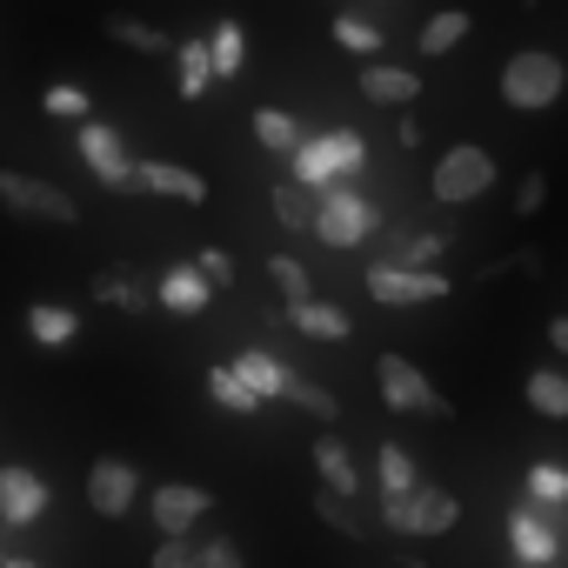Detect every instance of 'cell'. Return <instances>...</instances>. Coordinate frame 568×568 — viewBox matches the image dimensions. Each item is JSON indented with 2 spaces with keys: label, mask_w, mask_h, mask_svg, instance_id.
I'll return each instance as SVG.
<instances>
[{
  "label": "cell",
  "mask_w": 568,
  "mask_h": 568,
  "mask_svg": "<svg viewBox=\"0 0 568 568\" xmlns=\"http://www.w3.org/2000/svg\"><path fill=\"white\" fill-rule=\"evenodd\" d=\"M288 161H295V187L328 194V187H348V174H362L368 141H362L355 128H328V134H308Z\"/></svg>",
  "instance_id": "obj_1"
},
{
  "label": "cell",
  "mask_w": 568,
  "mask_h": 568,
  "mask_svg": "<svg viewBox=\"0 0 568 568\" xmlns=\"http://www.w3.org/2000/svg\"><path fill=\"white\" fill-rule=\"evenodd\" d=\"M561 88H568V68H561V54H548V48H521V54H508V68H501V101H508L515 114L555 108Z\"/></svg>",
  "instance_id": "obj_2"
},
{
  "label": "cell",
  "mask_w": 568,
  "mask_h": 568,
  "mask_svg": "<svg viewBox=\"0 0 568 568\" xmlns=\"http://www.w3.org/2000/svg\"><path fill=\"white\" fill-rule=\"evenodd\" d=\"M508 541H515V568H555L568 555V508L515 501L508 508Z\"/></svg>",
  "instance_id": "obj_3"
},
{
  "label": "cell",
  "mask_w": 568,
  "mask_h": 568,
  "mask_svg": "<svg viewBox=\"0 0 568 568\" xmlns=\"http://www.w3.org/2000/svg\"><path fill=\"white\" fill-rule=\"evenodd\" d=\"M495 154L481 148V141H462V148H448L442 161H435V174H428V194L442 201V207H468V201H481L488 187H495Z\"/></svg>",
  "instance_id": "obj_4"
},
{
  "label": "cell",
  "mask_w": 568,
  "mask_h": 568,
  "mask_svg": "<svg viewBox=\"0 0 568 568\" xmlns=\"http://www.w3.org/2000/svg\"><path fill=\"white\" fill-rule=\"evenodd\" d=\"M375 388L395 415H435V422H455V402L408 362V355H375Z\"/></svg>",
  "instance_id": "obj_5"
},
{
  "label": "cell",
  "mask_w": 568,
  "mask_h": 568,
  "mask_svg": "<svg viewBox=\"0 0 568 568\" xmlns=\"http://www.w3.org/2000/svg\"><path fill=\"white\" fill-rule=\"evenodd\" d=\"M0 207L21 214V221H41V227H74L81 221L68 187H54L41 174H21V168H0Z\"/></svg>",
  "instance_id": "obj_6"
},
{
  "label": "cell",
  "mask_w": 568,
  "mask_h": 568,
  "mask_svg": "<svg viewBox=\"0 0 568 568\" xmlns=\"http://www.w3.org/2000/svg\"><path fill=\"white\" fill-rule=\"evenodd\" d=\"M375 227H382V214H375V201H368L362 187H328V194H315V227H308V234H322L328 247H362Z\"/></svg>",
  "instance_id": "obj_7"
},
{
  "label": "cell",
  "mask_w": 568,
  "mask_h": 568,
  "mask_svg": "<svg viewBox=\"0 0 568 568\" xmlns=\"http://www.w3.org/2000/svg\"><path fill=\"white\" fill-rule=\"evenodd\" d=\"M382 521H388L395 535H448V528L462 521V501H455L448 488L422 481L415 495H402V501H382Z\"/></svg>",
  "instance_id": "obj_8"
},
{
  "label": "cell",
  "mask_w": 568,
  "mask_h": 568,
  "mask_svg": "<svg viewBox=\"0 0 568 568\" xmlns=\"http://www.w3.org/2000/svg\"><path fill=\"white\" fill-rule=\"evenodd\" d=\"M74 154L88 161V174H94L101 187H114V194H128V187H134V154H128L121 128H108V121H81Z\"/></svg>",
  "instance_id": "obj_9"
},
{
  "label": "cell",
  "mask_w": 568,
  "mask_h": 568,
  "mask_svg": "<svg viewBox=\"0 0 568 568\" xmlns=\"http://www.w3.org/2000/svg\"><path fill=\"white\" fill-rule=\"evenodd\" d=\"M455 288L442 267H368V295L382 308H428Z\"/></svg>",
  "instance_id": "obj_10"
},
{
  "label": "cell",
  "mask_w": 568,
  "mask_h": 568,
  "mask_svg": "<svg viewBox=\"0 0 568 568\" xmlns=\"http://www.w3.org/2000/svg\"><path fill=\"white\" fill-rule=\"evenodd\" d=\"M81 495H88V508H94V515L121 521V515H134V501H141V468H134V462H121V455H101V462L88 468Z\"/></svg>",
  "instance_id": "obj_11"
},
{
  "label": "cell",
  "mask_w": 568,
  "mask_h": 568,
  "mask_svg": "<svg viewBox=\"0 0 568 568\" xmlns=\"http://www.w3.org/2000/svg\"><path fill=\"white\" fill-rule=\"evenodd\" d=\"M148 515H154L161 535H194V528L214 515V495H207L201 481H161V488L148 495Z\"/></svg>",
  "instance_id": "obj_12"
},
{
  "label": "cell",
  "mask_w": 568,
  "mask_h": 568,
  "mask_svg": "<svg viewBox=\"0 0 568 568\" xmlns=\"http://www.w3.org/2000/svg\"><path fill=\"white\" fill-rule=\"evenodd\" d=\"M48 481L34 475V468H21V462H8L0 468V528H34L41 515H48Z\"/></svg>",
  "instance_id": "obj_13"
},
{
  "label": "cell",
  "mask_w": 568,
  "mask_h": 568,
  "mask_svg": "<svg viewBox=\"0 0 568 568\" xmlns=\"http://www.w3.org/2000/svg\"><path fill=\"white\" fill-rule=\"evenodd\" d=\"M134 187L141 194H161V201H187V207L207 201V181L194 168H181V161H134Z\"/></svg>",
  "instance_id": "obj_14"
},
{
  "label": "cell",
  "mask_w": 568,
  "mask_h": 568,
  "mask_svg": "<svg viewBox=\"0 0 568 568\" xmlns=\"http://www.w3.org/2000/svg\"><path fill=\"white\" fill-rule=\"evenodd\" d=\"M362 101H375V108H415L422 101V74L395 68V61H368L362 68Z\"/></svg>",
  "instance_id": "obj_15"
},
{
  "label": "cell",
  "mask_w": 568,
  "mask_h": 568,
  "mask_svg": "<svg viewBox=\"0 0 568 568\" xmlns=\"http://www.w3.org/2000/svg\"><path fill=\"white\" fill-rule=\"evenodd\" d=\"M315 475H322V495H342V501L362 495V468L342 435H315Z\"/></svg>",
  "instance_id": "obj_16"
},
{
  "label": "cell",
  "mask_w": 568,
  "mask_h": 568,
  "mask_svg": "<svg viewBox=\"0 0 568 568\" xmlns=\"http://www.w3.org/2000/svg\"><path fill=\"white\" fill-rule=\"evenodd\" d=\"M234 375H241V388L254 395V402H281V388H288V368H281L267 348H241L234 362H227Z\"/></svg>",
  "instance_id": "obj_17"
},
{
  "label": "cell",
  "mask_w": 568,
  "mask_h": 568,
  "mask_svg": "<svg viewBox=\"0 0 568 568\" xmlns=\"http://www.w3.org/2000/svg\"><path fill=\"white\" fill-rule=\"evenodd\" d=\"M375 488H382V501H402V495L422 488V468H415V455L402 442H382L375 448Z\"/></svg>",
  "instance_id": "obj_18"
},
{
  "label": "cell",
  "mask_w": 568,
  "mask_h": 568,
  "mask_svg": "<svg viewBox=\"0 0 568 568\" xmlns=\"http://www.w3.org/2000/svg\"><path fill=\"white\" fill-rule=\"evenodd\" d=\"M288 328L308 335V342H348V335H355L348 308H335V302H302V308H288Z\"/></svg>",
  "instance_id": "obj_19"
},
{
  "label": "cell",
  "mask_w": 568,
  "mask_h": 568,
  "mask_svg": "<svg viewBox=\"0 0 568 568\" xmlns=\"http://www.w3.org/2000/svg\"><path fill=\"white\" fill-rule=\"evenodd\" d=\"M28 335H34L41 348H68V342H81V308L34 302V308H28Z\"/></svg>",
  "instance_id": "obj_20"
},
{
  "label": "cell",
  "mask_w": 568,
  "mask_h": 568,
  "mask_svg": "<svg viewBox=\"0 0 568 568\" xmlns=\"http://www.w3.org/2000/svg\"><path fill=\"white\" fill-rule=\"evenodd\" d=\"M207 302H214V295H207V281H201L187 261L161 274V308H168V315H201Z\"/></svg>",
  "instance_id": "obj_21"
},
{
  "label": "cell",
  "mask_w": 568,
  "mask_h": 568,
  "mask_svg": "<svg viewBox=\"0 0 568 568\" xmlns=\"http://www.w3.org/2000/svg\"><path fill=\"white\" fill-rule=\"evenodd\" d=\"M442 261V234H388L375 267H435Z\"/></svg>",
  "instance_id": "obj_22"
},
{
  "label": "cell",
  "mask_w": 568,
  "mask_h": 568,
  "mask_svg": "<svg viewBox=\"0 0 568 568\" xmlns=\"http://www.w3.org/2000/svg\"><path fill=\"white\" fill-rule=\"evenodd\" d=\"M254 141H261L267 154H295L308 134H302V121H295L288 108H254Z\"/></svg>",
  "instance_id": "obj_23"
},
{
  "label": "cell",
  "mask_w": 568,
  "mask_h": 568,
  "mask_svg": "<svg viewBox=\"0 0 568 568\" xmlns=\"http://www.w3.org/2000/svg\"><path fill=\"white\" fill-rule=\"evenodd\" d=\"M207 68H214V81H234V74L247 68V34H241V21H221V28L207 34Z\"/></svg>",
  "instance_id": "obj_24"
},
{
  "label": "cell",
  "mask_w": 568,
  "mask_h": 568,
  "mask_svg": "<svg viewBox=\"0 0 568 568\" xmlns=\"http://www.w3.org/2000/svg\"><path fill=\"white\" fill-rule=\"evenodd\" d=\"M521 395H528V408H535V415L568 422V375H561V368H535V375L521 382Z\"/></svg>",
  "instance_id": "obj_25"
},
{
  "label": "cell",
  "mask_w": 568,
  "mask_h": 568,
  "mask_svg": "<svg viewBox=\"0 0 568 568\" xmlns=\"http://www.w3.org/2000/svg\"><path fill=\"white\" fill-rule=\"evenodd\" d=\"M281 402H295V408H302V415H315V422H342V402H335L322 382L295 375V368H288V388H281Z\"/></svg>",
  "instance_id": "obj_26"
},
{
  "label": "cell",
  "mask_w": 568,
  "mask_h": 568,
  "mask_svg": "<svg viewBox=\"0 0 568 568\" xmlns=\"http://www.w3.org/2000/svg\"><path fill=\"white\" fill-rule=\"evenodd\" d=\"M468 28H475V21H468L462 8H448V14H428V21H422V54H455V48L468 41Z\"/></svg>",
  "instance_id": "obj_27"
},
{
  "label": "cell",
  "mask_w": 568,
  "mask_h": 568,
  "mask_svg": "<svg viewBox=\"0 0 568 568\" xmlns=\"http://www.w3.org/2000/svg\"><path fill=\"white\" fill-rule=\"evenodd\" d=\"M174 81H181V101L207 94V81H214V68H207V41H181V48H174Z\"/></svg>",
  "instance_id": "obj_28"
},
{
  "label": "cell",
  "mask_w": 568,
  "mask_h": 568,
  "mask_svg": "<svg viewBox=\"0 0 568 568\" xmlns=\"http://www.w3.org/2000/svg\"><path fill=\"white\" fill-rule=\"evenodd\" d=\"M335 41L348 48V54H382L388 48V34H382V21H368V14H335Z\"/></svg>",
  "instance_id": "obj_29"
},
{
  "label": "cell",
  "mask_w": 568,
  "mask_h": 568,
  "mask_svg": "<svg viewBox=\"0 0 568 568\" xmlns=\"http://www.w3.org/2000/svg\"><path fill=\"white\" fill-rule=\"evenodd\" d=\"M267 274H274V288H281V302H288V308L315 302V281H308V267H302L295 254H274V261H267Z\"/></svg>",
  "instance_id": "obj_30"
},
{
  "label": "cell",
  "mask_w": 568,
  "mask_h": 568,
  "mask_svg": "<svg viewBox=\"0 0 568 568\" xmlns=\"http://www.w3.org/2000/svg\"><path fill=\"white\" fill-rule=\"evenodd\" d=\"M528 501H535V508H568V468L528 462Z\"/></svg>",
  "instance_id": "obj_31"
},
{
  "label": "cell",
  "mask_w": 568,
  "mask_h": 568,
  "mask_svg": "<svg viewBox=\"0 0 568 568\" xmlns=\"http://www.w3.org/2000/svg\"><path fill=\"white\" fill-rule=\"evenodd\" d=\"M108 34H114L121 48H134V54H174V41H168L161 28H148V21H128V14H114V21H108Z\"/></svg>",
  "instance_id": "obj_32"
},
{
  "label": "cell",
  "mask_w": 568,
  "mask_h": 568,
  "mask_svg": "<svg viewBox=\"0 0 568 568\" xmlns=\"http://www.w3.org/2000/svg\"><path fill=\"white\" fill-rule=\"evenodd\" d=\"M207 402H214V408H227V415H254V408H261V402L241 388V375H234V368H207Z\"/></svg>",
  "instance_id": "obj_33"
},
{
  "label": "cell",
  "mask_w": 568,
  "mask_h": 568,
  "mask_svg": "<svg viewBox=\"0 0 568 568\" xmlns=\"http://www.w3.org/2000/svg\"><path fill=\"white\" fill-rule=\"evenodd\" d=\"M315 515H322L335 535H348V541H368V521H362V508H355V501H342V495H322V488H315Z\"/></svg>",
  "instance_id": "obj_34"
},
{
  "label": "cell",
  "mask_w": 568,
  "mask_h": 568,
  "mask_svg": "<svg viewBox=\"0 0 568 568\" xmlns=\"http://www.w3.org/2000/svg\"><path fill=\"white\" fill-rule=\"evenodd\" d=\"M274 221H281V227H315V194L295 187V181H281V187H274Z\"/></svg>",
  "instance_id": "obj_35"
},
{
  "label": "cell",
  "mask_w": 568,
  "mask_h": 568,
  "mask_svg": "<svg viewBox=\"0 0 568 568\" xmlns=\"http://www.w3.org/2000/svg\"><path fill=\"white\" fill-rule=\"evenodd\" d=\"M41 108H48V114H54V121H74V128H81V121H88V108H94V101H88V88H74V81H54V88H48V94H41Z\"/></svg>",
  "instance_id": "obj_36"
},
{
  "label": "cell",
  "mask_w": 568,
  "mask_h": 568,
  "mask_svg": "<svg viewBox=\"0 0 568 568\" xmlns=\"http://www.w3.org/2000/svg\"><path fill=\"white\" fill-rule=\"evenodd\" d=\"M148 568H201V535H161Z\"/></svg>",
  "instance_id": "obj_37"
},
{
  "label": "cell",
  "mask_w": 568,
  "mask_h": 568,
  "mask_svg": "<svg viewBox=\"0 0 568 568\" xmlns=\"http://www.w3.org/2000/svg\"><path fill=\"white\" fill-rule=\"evenodd\" d=\"M201 281H207V295H221V288H234V261H227V247H201L194 261H187Z\"/></svg>",
  "instance_id": "obj_38"
},
{
  "label": "cell",
  "mask_w": 568,
  "mask_h": 568,
  "mask_svg": "<svg viewBox=\"0 0 568 568\" xmlns=\"http://www.w3.org/2000/svg\"><path fill=\"white\" fill-rule=\"evenodd\" d=\"M94 302H108V308H128V315H134V308H141L148 295L134 288L128 274H101V281H94Z\"/></svg>",
  "instance_id": "obj_39"
},
{
  "label": "cell",
  "mask_w": 568,
  "mask_h": 568,
  "mask_svg": "<svg viewBox=\"0 0 568 568\" xmlns=\"http://www.w3.org/2000/svg\"><path fill=\"white\" fill-rule=\"evenodd\" d=\"M201 568H241V548L227 535H201Z\"/></svg>",
  "instance_id": "obj_40"
},
{
  "label": "cell",
  "mask_w": 568,
  "mask_h": 568,
  "mask_svg": "<svg viewBox=\"0 0 568 568\" xmlns=\"http://www.w3.org/2000/svg\"><path fill=\"white\" fill-rule=\"evenodd\" d=\"M541 201H548V181H541V174H521V181H515V214H535Z\"/></svg>",
  "instance_id": "obj_41"
},
{
  "label": "cell",
  "mask_w": 568,
  "mask_h": 568,
  "mask_svg": "<svg viewBox=\"0 0 568 568\" xmlns=\"http://www.w3.org/2000/svg\"><path fill=\"white\" fill-rule=\"evenodd\" d=\"M548 348H555V355H568V315H555V322H548Z\"/></svg>",
  "instance_id": "obj_42"
},
{
  "label": "cell",
  "mask_w": 568,
  "mask_h": 568,
  "mask_svg": "<svg viewBox=\"0 0 568 568\" xmlns=\"http://www.w3.org/2000/svg\"><path fill=\"white\" fill-rule=\"evenodd\" d=\"M395 134H402V148H422V121H415V114H402V128H395Z\"/></svg>",
  "instance_id": "obj_43"
},
{
  "label": "cell",
  "mask_w": 568,
  "mask_h": 568,
  "mask_svg": "<svg viewBox=\"0 0 568 568\" xmlns=\"http://www.w3.org/2000/svg\"><path fill=\"white\" fill-rule=\"evenodd\" d=\"M0 568H41V561H28V555H0Z\"/></svg>",
  "instance_id": "obj_44"
},
{
  "label": "cell",
  "mask_w": 568,
  "mask_h": 568,
  "mask_svg": "<svg viewBox=\"0 0 568 568\" xmlns=\"http://www.w3.org/2000/svg\"><path fill=\"white\" fill-rule=\"evenodd\" d=\"M555 568H568V555H561V561H555Z\"/></svg>",
  "instance_id": "obj_45"
},
{
  "label": "cell",
  "mask_w": 568,
  "mask_h": 568,
  "mask_svg": "<svg viewBox=\"0 0 568 568\" xmlns=\"http://www.w3.org/2000/svg\"><path fill=\"white\" fill-rule=\"evenodd\" d=\"M0 555H8V548H0Z\"/></svg>",
  "instance_id": "obj_46"
}]
</instances>
